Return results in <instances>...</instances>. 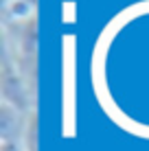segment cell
Returning a JSON list of instances; mask_svg holds the SVG:
<instances>
[{"label": "cell", "mask_w": 149, "mask_h": 151, "mask_svg": "<svg viewBox=\"0 0 149 151\" xmlns=\"http://www.w3.org/2000/svg\"><path fill=\"white\" fill-rule=\"evenodd\" d=\"M2 103L15 107L20 112H33V96L35 88L22 77V72L15 68V64L9 57H4L2 66Z\"/></svg>", "instance_id": "1"}, {"label": "cell", "mask_w": 149, "mask_h": 151, "mask_svg": "<svg viewBox=\"0 0 149 151\" xmlns=\"http://www.w3.org/2000/svg\"><path fill=\"white\" fill-rule=\"evenodd\" d=\"M29 114L2 103V145H22L27 123H29Z\"/></svg>", "instance_id": "2"}, {"label": "cell", "mask_w": 149, "mask_h": 151, "mask_svg": "<svg viewBox=\"0 0 149 151\" xmlns=\"http://www.w3.org/2000/svg\"><path fill=\"white\" fill-rule=\"evenodd\" d=\"M2 151H24L22 145H2Z\"/></svg>", "instance_id": "3"}]
</instances>
